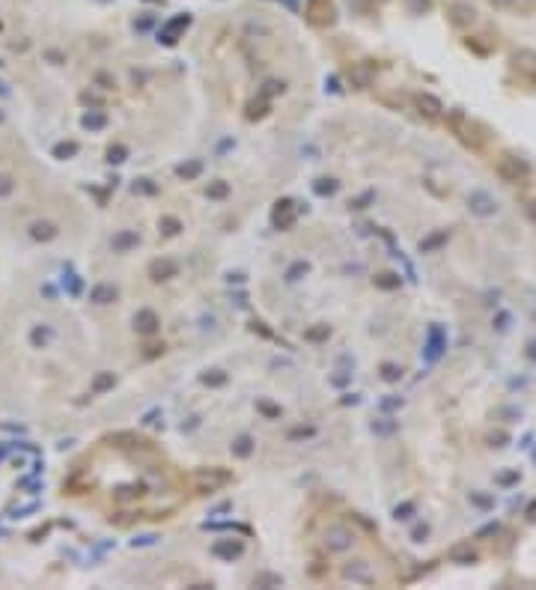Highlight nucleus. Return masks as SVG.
Here are the masks:
<instances>
[{
    "mask_svg": "<svg viewBox=\"0 0 536 590\" xmlns=\"http://www.w3.org/2000/svg\"><path fill=\"white\" fill-rule=\"evenodd\" d=\"M468 209L474 215H480V218H491V215L498 212V200L491 197V194H486V191H474L468 197Z\"/></svg>",
    "mask_w": 536,
    "mask_h": 590,
    "instance_id": "obj_3",
    "label": "nucleus"
},
{
    "mask_svg": "<svg viewBox=\"0 0 536 590\" xmlns=\"http://www.w3.org/2000/svg\"><path fill=\"white\" fill-rule=\"evenodd\" d=\"M417 108H420V113H423V117H429V120H435L438 113L444 110L438 98H435V96H429V93H420V96H417Z\"/></svg>",
    "mask_w": 536,
    "mask_h": 590,
    "instance_id": "obj_5",
    "label": "nucleus"
},
{
    "mask_svg": "<svg viewBox=\"0 0 536 590\" xmlns=\"http://www.w3.org/2000/svg\"><path fill=\"white\" fill-rule=\"evenodd\" d=\"M450 125H453V132L459 135L462 143H468L471 149H480L483 147V135H480V125L471 123L465 113H453L450 117Z\"/></svg>",
    "mask_w": 536,
    "mask_h": 590,
    "instance_id": "obj_2",
    "label": "nucleus"
},
{
    "mask_svg": "<svg viewBox=\"0 0 536 590\" xmlns=\"http://www.w3.org/2000/svg\"><path fill=\"white\" fill-rule=\"evenodd\" d=\"M113 295H117V293H113V286H98V290L93 293V301H96V305H108V301H113Z\"/></svg>",
    "mask_w": 536,
    "mask_h": 590,
    "instance_id": "obj_13",
    "label": "nucleus"
},
{
    "mask_svg": "<svg viewBox=\"0 0 536 590\" xmlns=\"http://www.w3.org/2000/svg\"><path fill=\"white\" fill-rule=\"evenodd\" d=\"M101 4H110V0H101Z\"/></svg>",
    "mask_w": 536,
    "mask_h": 590,
    "instance_id": "obj_28",
    "label": "nucleus"
},
{
    "mask_svg": "<svg viewBox=\"0 0 536 590\" xmlns=\"http://www.w3.org/2000/svg\"><path fill=\"white\" fill-rule=\"evenodd\" d=\"M530 75H533V84H536V72H530Z\"/></svg>",
    "mask_w": 536,
    "mask_h": 590,
    "instance_id": "obj_27",
    "label": "nucleus"
},
{
    "mask_svg": "<svg viewBox=\"0 0 536 590\" xmlns=\"http://www.w3.org/2000/svg\"><path fill=\"white\" fill-rule=\"evenodd\" d=\"M346 579H352V582H364V584H370L375 575H372V569L364 564V560H355V564H349L346 567Z\"/></svg>",
    "mask_w": 536,
    "mask_h": 590,
    "instance_id": "obj_6",
    "label": "nucleus"
},
{
    "mask_svg": "<svg viewBox=\"0 0 536 590\" xmlns=\"http://www.w3.org/2000/svg\"><path fill=\"white\" fill-rule=\"evenodd\" d=\"M212 197H224L227 194V185H215V188H209Z\"/></svg>",
    "mask_w": 536,
    "mask_h": 590,
    "instance_id": "obj_22",
    "label": "nucleus"
},
{
    "mask_svg": "<svg viewBox=\"0 0 536 590\" xmlns=\"http://www.w3.org/2000/svg\"><path fill=\"white\" fill-rule=\"evenodd\" d=\"M325 545L331 552H343V549H349L352 545V534H349V528H343V525H331L328 528V534H325Z\"/></svg>",
    "mask_w": 536,
    "mask_h": 590,
    "instance_id": "obj_4",
    "label": "nucleus"
},
{
    "mask_svg": "<svg viewBox=\"0 0 536 590\" xmlns=\"http://www.w3.org/2000/svg\"><path fill=\"white\" fill-rule=\"evenodd\" d=\"M292 221H295L292 203H278V212H274V224H280V227H289Z\"/></svg>",
    "mask_w": 536,
    "mask_h": 590,
    "instance_id": "obj_11",
    "label": "nucleus"
},
{
    "mask_svg": "<svg viewBox=\"0 0 536 590\" xmlns=\"http://www.w3.org/2000/svg\"><path fill=\"white\" fill-rule=\"evenodd\" d=\"M528 519H530V522H536V501H533L530 507H528Z\"/></svg>",
    "mask_w": 536,
    "mask_h": 590,
    "instance_id": "obj_25",
    "label": "nucleus"
},
{
    "mask_svg": "<svg viewBox=\"0 0 536 590\" xmlns=\"http://www.w3.org/2000/svg\"><path fill=\"white\" fill-rule=\"evenodd\" d=\"M498 174H501V179H506V182H525L528 176H530V167H528V161L525 158H518V155H501L498 158Z\"/></svg>",
    "mask_w": 536,
    "mask_h": 590,
    "instance_id": "obj_1",
    "label": "nucleus"
},
{
    "mask_svg": "<svg viewBox=\"0 0 536 590\" xmlns=\"http://www.w3.org/2000/svg\"><path fill=\"white\" fill-rule=\"evenodd\" d=\"M370 81H372V72H370L367 63L352 66V84H355V87H370Z\"/></svg>",
    "mask_w": 536,
    "mask_h": 590,
    "instance_id": "obj_9",
    "label": "nucleus"
},
{
    "mask_svg": "<svg viewBox=\"0 0 536 590\" xmlns=\"http://www.w3.org/2000/svg\"><path fill=\"white\" fill-rule=\"evenodd\" d=\"M215 552H218V555H239V552H241V543H233V545H229V543H221Z\"/></svg>",
    "mask_w": 536,
    "mask_h": 590,
    "instance_id": "obj_16",
    "label": "nucleus"
},
{
    "mask_svg": "<svg viewBox=\"0 0 536 590\" xmlns=\"http://www.w3.org/2000/svg\"><path fill=\"white\" fill-rule=\"evenodd\" d=\"M113 385V376H101L98 382H96V391H101V387H110Z\"/></svg>",
    "mask_w": 536,
    "mask_h": 590,
    "instance_id": "obj_20",
    "label": "nucleus"
},
{
    "mask_svg": "<svg viewBox=\"0 0 536 590\" xmlns=\"http://www.w3.org/2000/svg\"><path fill=\"white\" fill-rule=\"evenodd\" d=\"M515 66L518 69H525V72H536V51H528V48H521V51H515Z\"/></svg>",
    "mask_w": 536,
    "mask_h": 590,
    "instance_id": "obj_10",
    "label": "nucleus"
},
{
    "mask_svg": "<svg viewBox=\"0 0 536 590\" xmlns=\"http://www.w3.org/2000/svg\"><path fill=\"white\" fill-rule=\"evenodd\" d=\"M236 453H239V456H248V453H251V438H239Z\"/></svg>",
    "mask_w": 536,
    "mask_h": 590,
    "instance_id": "obj_17",
    "label": "nucleus"
},
{
    "mask_svg": "<svg viewBox=\"0 0 536 590\" xmlns=\"http://www.w3.org/2000/svg\"><path fill=\"white\" fill-rule=\"evenodd\" d=\"M173 271H176V266H173V263H155V266H152L155 280H164L161 275H173Z\"/></svg>",
    "mask_w": 536,
    "mask_h": 590,
    "instance_id": "obj_15",
    "label": "nucleus"
},
{
    "mask_svg": "<svg viewBox=\"0 0 536 590\" xmlns=\"http://www.w3.org/2000/svg\"><path fill=\"white\" fill-rule=\"evenodd\" d=\"M197 174H200V164H197V161H194V164H188V167H182V170H179V176H185V179H188V176H197Z\"/></svg>",
    "mask_w": 536,
    "mask_h": 590,
    "instance_id": "obj_18",
    "label": "nucleus"
},
{
    "mask_svg": "<svg viewBox=\"0 0 536 590\" xmlns=\"http://www.w3.org/2000/svg\"><path fill=\"white\" fill-rule=\"evenodd\" d=\"M221 483H227V474L224 471H218V474H209V471H203V474H197V486H203V489H218Z\"/></svg>",
    "mask_w": 536,
    "mask_h": 590,
    "instance_id": "obj_8",
    "label": "nucleus"
},
{
    "mask_svg": "<svg viewBox=\"0 0 536 590\" xmlns=\"http://www.w3.org/2000/svg\"><path fill=\"white\" fill-rule=\"evenodd\" d=\"M450 560H456V564H471V560H477V552L471 549V543H459L450 549Z\"/></svg>",
    "mask_w": 536,
    "mask_h": 590,
    "instance_id": "obj_7",
    "label": "nucleus"
},
{
    "mask_svg": "<svg viewBox=\"0 0 536 590\" xmlns=\"http://www.w3.org/2000/svg\"><path fill=\"white\" fill-rule=\"evenodd\" d=\"M12 191V185H9V179L6 176H0V194H9Z\"/></svg>",
    "mask_w": 536,
    "mask_h": 590,
    "instance_id": "obj_23",
    "label": "nucleus"
},
{
    "mask_svg": "<svg viewBox=\"0 0 536 590\" xmlns=\"http://www.w3.org/2000/svg\"><path fill=\"white\" fill-rule=\"evenodd\" d=\"M530 218L536 221V200H533V203H530Z\"/></svg>",
    "mask_w": 536,
    "mask_h": 590,
    "instance_id": "obj_26",
    "label": "nucleus"
},
{
    "mask_svg": "<svg viewBox=\"0 0 536 590\" xmlns=\"http://www.w3.org/2000/svg\"><path fill=\"white\" fill-rule=\"evenodd\" d=\"M394 275H382V280H379V286H384V290H390V286H397L399 280H390Z\"/></svg>",
    "mask_w": 536,
    "mask_h": 590,
    "instance_id": "obj_21",
    "label": "nucleus"
},
{
    "mask_svg": "<svg viewBox=\"0 0 536 590\" xmlns=\"http://www.w3.org/2000/svg\"><path fill=\"white\" fill-rule=\"evenodd\" d=\"M164 227H167V233H179V224L176 221H164Z\"/></svg>",
    "mask_w": 536,
    "mask_h": 590,
    "instance_id": "obj_24",
    "label": "nucleus"
},
{
    "mask_svg": "<svg viewBox=\"0 0 536 590\" xmlns=\"http://www.w3.org/2000/svg\"><path fill=\"white\" fill-rule=\"evenodd\" d=\"M182 27H188V16H182V18H176V21H170L167 33H164V42H176L173 36H176V30H182Z\"/></svg>",
    "mask_w": 536,
    "mask_h": 590,
    "instance_id": "obj_14",
    "label": "nucleus"
},
{
    "mask_svg": "<svg viewBox=\"0 0 536 590\" xmlns=\"http://www.w3.org/2000/svg\"><path fill=\"white\" fill-rule=\"evenodd\" d=\"M384 379H387V382H397V379H399V370H397V367H384Z\"/></svg>",
    "mask_w": 536,
    "mask_h": 590,
    "instance_id": "obj_19",
    "label": "nucleus"
},
{
    "mask_svg": "<svg viewBox=\"0 0 536 590\" xmlns=\"http://www.w3.org/2000/svg\"><path fill=\"white\" fill-rule=\"evenodd\" d=\"M135 322H137V328L143 331V334H149V331H155V325H158V319H155L152 310H140Z\"/></svg>",
    "mask_w": 536,
    "mask_h": 590,
    "instance_id": "obj_12",
    "label": "nucleus"
}]
</instances>
